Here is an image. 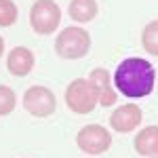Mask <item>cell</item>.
Returning a JSON list of instances; mask_svg holds the SVG:
<instances>
[{
	"label": "cell",
	"instance_id": "obj_1",
	"mask_svg": "<svg viewBox=\"0 0 158 158\" xmlns=\"http://www.w3.org/2000/svg\"><path fill=\"white\" fill-rule=\"evenodd\" d=\"M114 86L124 97H148L156 86V70L148 59L127 57L118 63V68L114 72Z\"/></svg>",
	"mask_w": 158,
	"mask_h": 158
},
{
	"label": "cell",
	"instance_id": "obj_2",
	"mask_svg": "<svg viewBox=\"0 0 158 158\" xmlns=\"http://www.w3.org/2000/svg\"><path fill=\"white\" fill-rule=\"evenodd\" d=\"M99 103L97 89L89 78H76L65 89V106L74 114H91Z\"/></svg>",
	"mask_w": 158,
	"mask_h": 158
},
{
	"label": "cell",
	"instance_id": "obj_3",
	"mask_svg": "<svg viewBox=\"0 0 158 158\" xmlns=\"http://www.w3.org/2000/svg\"><path fill=\"white\" fill-rule=\"evenodd\" d=\"M89 49H91V34L82 27L61 30L55 42V51L63 59H80L89 53Z\"/></svg>",
	"mask_w": 158,
	"mask_h": 158
},
{
	"label": "cell",
	"instance_id": "obj_4",
	"mask_svg": "<svg viewBox=\"0 0 158 158\" xmlns=\"http://www.w3.org/2000/svg\"><path fill=\"white\" fill-rule=\"evenodd\" d=\"M61 21V11L53 0H36L30 9V23L38 34H53Z\"/></svg>",
	"mask_w": 158,
	"mask_h": 158
},
{
	"label": "cell",
	"instance_id": "obj_5",
	"mask_svg": "<svg viewBox=\"0 0 158 158\" xmlns=\"http://www.w3.org/2000/svg\"><path fill=\"white\" fill-rule=\"evenodd\" d=\"M76 143H78V148L85 154L97 156V154H103V152L110 150V146H112V135L101 124H86V127H82L78 131Z\"/></svg>",
	"mask_w": 158,
	"mask_h": 158
},
{
	"label": "cell",
	"instance_id": "obj_6",
	"mask_svg": "<svg viewBox=\"0 0 158 158\" xmlns=\"http://www.w3.org/2000/svg\"><path fill=\"white\" fill-rule=\"evenodd\" d=\"M23 108L27 110L32 116L47 118L51 114H55V108H57L55 93L51 91L49 86H40V85L30 86L23 93Z\"/></svg>",
	"mask_w": 158,
	"mask_h": 158
},
{
	"label": "cell",
	"instance_id": "obj_7",
	"mask_svg": "<svg viewBox=\"0 0 158 158\" xmlns=\"http://www.w3.org/2000/svg\"><path fill=\"white\" fill-rule=\"evenodd\" d=\"M141 118L143 112L137 103H124L114 110V114L110 116V124L116 133H131L141 124Z\"/></svg>",
	"mask_w": 158,
	"mask_h": 158
},
{
	"label": "cell",
	"instance_id": "obj_8",
	"mask_svg": "<svg viewBox=\"0 0 158 158\" xmlns=\"http://www.w3.org/2000/svg\"><path fill=\"white\" fill-rule=\"evenodd\" d=\"M89 80L93 82V86L97 89V95H99V106H103V108H108V106H114L116 103V89L112 86V76H110L108 70H103V68H97V70H93L91 76H89Z\"/></svg>",
	"mask_w": 158,
	"mask_h": 158
},
{
	"label": "cell",
	"instance_id": "obj_9",
	"mask_svg": "<svg viewBox=\"0 0 158 158\" xmlns=\"http://www.w3.org/2000/svg\"><path fill=\"white\" fill-rule=\"evenodd\" d=\"M6 68L13 76H27L34 68V53L25 47H15L6 57Z\"/></svg>",
	"mask_w": 158,
	"mask_h": 158
},
{
	"label": "cell",
	"instance_id": "obj_10",
	"mask_svg": "<svg viewBox=\"0 0 158 158\" xmlns=\"http://www.w3.org/2000/svg\"><path fill=\"white\" fill-rule=\"evenodd\" d=\"M137 154L141 156H158V127H146L141 129L139 133L135 135V141H133Z\"/></svg>",
	"mask_w": 158,
	"mask_h": 158
},
{
	"label": "cell",
	"instance_id": "obj_11",
	"mask_svg": "<svg viewBox=\"0 0 158 158\" xmlns=\"http://www.w3.org/2000/svg\"><path fill=\"white\" fill-rule=\"evenodd\" d=\"M97 15V2L95 0H72L70 2V17L78 23H86L95 19Z\"/></svg>",
	"mask_w": 158,
	"mask_h": 158
},
{
	"label": "cell",
	"instance_id": "obj_12",
	"mask_svg": "<svg viewBox=\"0 0 158 158\" xmlns=\"http://www.w3.org/2000/svg\"><path fill=\"white\" fill-rule=\"evenodd\" d=\"M141 44L150 55H156L158 57V19L150 21L141 32Z\"/></svg>",
	"mask_w": 158,
	"mask_h": 158
},
{
	"label": "cell",
	"instance_id": "obj_13",
	"mask_svg": "<svg viewBox=\"0 0 158 158\" xmlns=\"http://www.w3.org/2000/svg\"><path fill=\"white\" fill-rule=\"evenodd\" d=\"M17 106V97H15V91L6 85H0V116H6L11 114Z\"/></svg>",
	"mask_w": 158,
	"mask_h": 158
},
{
	"label": "cell",
	"instance_id": "obj_14",
	"mask_svg": "<svg viewBox=\"0 0 158 158\" xmlns=\"http://www.w3.org/2000/svg\"><path fill=\"white\" fill-rule=\"evenodd\" d=\"M17 21V4L13 0H0V27H9Z\"/></svg>",
	"mask_w": 158,
	"mask_h": 158
},
{
	"label": "cell",
	"instance_id": "obj_15",
	"mask_svg": "<svg viewBox=\"0 0 158 158\" xmlns=\"http://www.w3.org/2000/svg\"><path fill=\"white\" fill-rule=\"evenodd\" d=\"M2 53H4V38L0 36V57H2Z\"/></svg>",
	"mask_w": 158,
	"mask_h": 158
},
{
	"label": "cell",
	"instance_id": "obj_16",
	"mask_svg": "<svg viewBox=\"0 0 158 158\" xmlns=\"http://www.w3.org/2000/svg\"><path fill=\"white\" fill-rule=\"evenodd\" d=\"M152 158H158V156H152Z\"/></svg>",
	"mask_w": 158,
	"mask_h": 158
}]
</instances>
